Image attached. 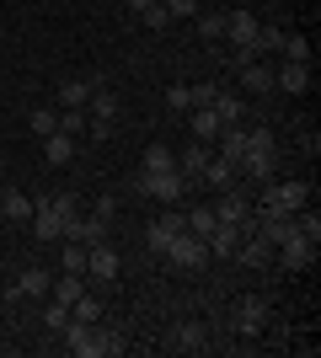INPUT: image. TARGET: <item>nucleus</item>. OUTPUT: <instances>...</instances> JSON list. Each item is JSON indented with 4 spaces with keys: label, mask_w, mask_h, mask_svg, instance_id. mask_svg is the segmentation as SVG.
Returning a JSON list of instances; mask_svg holds the SVG:
<instances>
[{
    "label": "nucleus",
    "mask_w": 321,
    "mask_h": 358,
    "mask_svg": "<svg viewBox=\"0 0 321 358\" xmlns=\"http://www.w3.org/2000/svg\"><path fill=\"white\" fill-rule=\"evenodd\" d=\"M236 262H246V268H268V262H273V246H268L257 230H246L241 246H236Z\"/></svg>",
    "instance_id": "obj_15"
},
{
    "label": "nucleus",
    "mask_w": 321,
    "mask_h": 358,
    "mask_svg": "<svg viewBox=\"0 0 321 358\" xmlns=\"http://www.w3.org/2000/svg\"><path fill=\"white\" fill-rule=\"evenodd\" d=\"M139 171H177V155H171V145H161V139H155V145L145 150Z\"/></svg>",
    "instance_id": "obj_26"
},
{
    "label": "nucleus",
    "mask_w": 321,
    "mask_h": 358,
    "mask_svg": "<svg viewBox=\"0 0 321 358\" xmlns=\"http://www.w3.org/2000/svg\"><path fill=\"white\" fill-rule=\"evenodd\" d=\"M70 155H76V139H70V134H48L43 139V161L48 166H64Z\"/></svg>",
    "instance_id": "obj_27"
},
{
    "label": "nucleus",
    "mask_w": 321,
    "mask_h": 358,
    "mask_svg": "<svg viewBox=\"0 0 321 358\" xmlns=\"http://www.w3.org/2000/svg\"><path fill=\"white\" fill-rule=\"evenodd\" d=\"M199 38H225V11H199Z\"/></svg>",
    "instance_id": "obj_37"
},
{
    "label": "nucleus",
    "mask_w": 321,
    "mask_h": 358,
    "mask_svg": "<svg viewBox=\"0 0 321 358\" xmlns=\"http://www.w3.org/2000/svg\"><path fill=\"white\" fill-rule=\"evenodd\" d=\"M273 262H278V268H290V273L311 268V262H316V241H306L300 230H294V236H284V241L273 246Z\"/></svg>",
    "instance_id": "obj_6"
},
{
    "label": "nucleus",
    "mask_w": 321,
    "mask_h": 358,
    "mask_svg": "<svg viewBox=\"0 0 321 358\" xmlns=\"http://www.w3.org/2000/svg\"><path fill=\"white\" fill-rule=\"evenodd\" d=\"M123 6H129V11H134V16H139V11H150L155 0H123Z\"/></svg>",
    "instance_id": "obj_44"
},
{
    "label": "nucleus",
    "mask_w": 321,
    "mask_h": 358,
    "mask_svg": "<svg viewBox=\"0 0 321 358\" xmlns=\"http://www.w3.org/2000/svg\"><path fill=\"white\" fill-rule=\"evenodd\" d=\"M187 230V214H161V220L150 224V252H166L171 236H183Z\"/></svg>",
    "instance_id": "obj_19"
},
{
    "label": "nucleus",
    "mask_w": 321,
    "mask_h": 358,
    "mask_svg": "<svg viewBox=\"0 0 321 358\" xmlns=\"http://www.w3.org/2000/svg\"><path fill=\"white\" fill-rule=\"evenodd\" d=\"M0 43H6V27H0Z\"/></svg>",
    "instance_id": "obj_45"
},
{
    "label": "nucleus",
    "mask_w": 321,
    "mask_h": 358,
    "mask_svg": "<svg viewBox=\"0 0 321 358\" xmlns=\"http://www.w3.org/2000/svg\"><path fill=\"white\" fill-rule=\"evenodd\" d=\"M86 273H92L97 284H113L123 273V262H118V252H113L107 241H97V246H86Z\"/></svg>",
    "instance_id": "obj_9"
},
{
    "label": "nucleus",
    "mask_w": 321,
    "mask_h": 358,
    "mask_svg": "<svg viewBox=\"0 0 321 358\" xmlns=\"http://www.w3.org/2000/svg\"><path fill=\"white\" fill-rule=\"evenodd\" d=\"M64 241H80V246L107 241V214H76V220L64 224Z\"/></svg>",
    "instance_id": "obj_11"
},
{
    "label": "nucleus",
    "mask_w": 321,
    "mask_h": 358,
    "mask_svg": "<svg viewBox=\"0 0 321 358\" xmlns=\"http://www.w3.org/2000/svg\"><path fill=\"white\" fill-rule=\"evenodd\" d=\"M171 348H177V353H204V348H209V327H204V321H177V327H171Z\"/></svg>",
    "instance_id": "obj_13"
},
{
    "label": "nucleus",
    "mask_w": 321,
    "mask_h": 358,
    "mask_svg": "<svg viewBox=\"0 0 321 358\" xmlns=\"http://www.w3.org/2000/svg\"><path fill=\"white\" fill-rule=\"evenodd\" d=\"M273 134L268 129H246V155H241V166H236V177H257V182H268L273 177Z\"/></svg>",
    "instance_id": "obj_2"
},
{
    "label": "nucleus",
    "mask_w": 321,
    "mask_h": 358,
    "mask_svg": "<svg viewBox=\"0 0 321 358\" xmlns=\"http://www.w3.org/2000/svg\"><path fill=\"white\" fill-rule=\"evenodd\" d=\"M32 209H38V203H32V198L22 193V187H6V193H0V214H6V220H11V224L32 220Z\"/></svg>",
    "instance_id": "obj_20"
},
{
    "label": "nucleus",
    "mask_w": 321,
    "mask_h": 358,
    "mask_svg": "<svg viewBox=\"0 0 321 358\" xmlns=\"http://www.w3.org/2000/svg\"><path fill=\"white\" fill-rule=\"evenodd\" d=\"M204 246H209V257H236V246H241V224H214L209 236H204Z\"/></svg>",
    "instance_id": "obj_16"
},
{
    "label": "nucleus",
    "mask_w": 321,
    "mask_h": 358,
    "mask_svg": "<svg viewBox=\"0 0 321 358\" xmlns=\"http://www.w3.org/2000/svg\"><path fill=\"white\" fill-rule=\"evenodd\" d=\"M92 86L97 80H76V75H70V80H59V102L64 107H86L92 102Z\"/></svg>",
    "instance_id": "obj_25"
},
{
    "label": "nucleus",
    "mask_w": 321,
    "mask_h": 358,
    "mask_svg": "<svg viewBox=\"0 0 321 358\" xmlns=\"http://www.w3.org/2000/svg\"><path fill=\"white\" fill-rule=\"evenodd\" d=\"M214 220H225V224H246V220H252V203H246L236 187H225V193H220V203H214Z\"/></svg>",
    "instance_id": "obj_17"
},
{
    "label": "nucleus",
    "mask_w": 321,
    "mask_h": 358,
    "mask_svg": "<svg viewBox=\"0 0 321 358\" xmlns=\"http://www.w3.org/2000/svg\"><path fill=\"white\" fill-rule=\"evenodd\" d=\"M220 129H225V123L214 118L209 107H193V139H204V145H209V139L220 134Z\"/></svg>",
    "instance_id": "obj_32"
},
{
    "label": "nucleus",
    "mask_w": 321,
    "mask_h": 358,
    "mask_svg": "<svg viewBox=\"0 0 321 358\" xmlns=\"http://www.w3.org/2000/svg\"><path fill=\"white\" fill-rule=\"evenodd\" d=\"M166 102L177 107V113H193V86H171V91H166Z\"/></svg>",
    "instance_id": "obj_42"
},
{
    "label": "nucleus",
    "mask_w": 321,
    "mask_h": 358,
    "mask_svg": "<svg viewBox=\"0 0 321 358\" xmlns=\"http://www.w3.org/2000/svg\"><path fill=\"white\" fill-rule=\"evenodd\" d=\"M64 348L76 358H102V327H86V321H70V327L59 331Z\"/></svg>",
    "instance_id": "obj_8"
},
{
    "label": "nucleus",
    "mask_w": 321,
    "mask_h": 358,
    "mask_svg": "<svg viewBox=\"0 0 321 358\" xmlns=\"http://www.w3.org/2000/svg\"><path fill=\"white\" fill-rule=\"evenodd\" d=\"M204 166H209V145L199 139V145H187V150H183V161H177V171H183V177H199Z\"/></svg>",
    "instance_id": "obj_28"
},
{
    "label": "nucleus",
    "mask_w": 321,
    "mask_h": 358,
    "mask_svg": "<svg viewBox=\"0 0 321 358\" xmlns=\"http://www.w3.org/2000/svg\"><path fill=\"white\" fill-rule=\"evenodd\" d=\"M311 203V187L306 182H278V187H268V198H262L257 214H300Z\"/></svg>",
    "instance_id": "obj_4"
},
{
    "label": "nucleus",
    "mask_w": 321,
    "mask_h": 358,
    "mask_svg": "<svg viewBox=\"0 0 321 358\" xmlns=\"http://www.w3.org/2000/svg\"><path fill=\"white\" fill-rule=\"evenodd\" d=\"M48 289H54V273L48 268H27L11 289H6V299H48Z\"/></svg>",
    "instance_id": "obj_10"
},
{
    "label": "nucleus",
    "mask_w": 321,
    "mask_h": 358,
    "mask_svg": "<svg viewBox=\"0 0 321 358\" xmlns=\"http://www.w3.org/2000/svg\"><path fill=\"white\" fill-rule=\"evenodd\" d=\"M43 327L54 331V337H59V331L70 327V305H59V299H48V305H43Z\"/></svg>",
    "instance_id": "obj_34"
},
{
    "label": "nucleus",
    "mask_w": 321,
    "mask_h": 358,
    "mask_svg": "<svg viewBox=\"0 0 321 358\" xmlns=\"http://www.w3.org/2000/svg\"><path fill=\"white\" fill-rule=\"evenodd\" d=\"M161 257H171V262H177V268H187V273H199L204 262H209V246H204L193 230H183V236H171V246H166Z\"/></svg>",
    "instance_id": "obj_7"
},
{
    "label": "nucleus",
    "mask_w": 321,
    "mask_h": 358,
    "mask_svg": "<svg viewBox=\"0 0 321 358\" xmlns=\"http://www.w3.org/2000/svg\"><path fill=\"white\" fill-rule=\"evenodd\" d=\"M214 224H220V220H214V209H187V230H193V236H209V230H214Z\"/></svg>",
    "instance_id": "obj_38"
},
{
    "label": "nucleus",
    "mask_w": 321,
    "mask_h": 358,
    "mask_svg": "<svg viewBox=\"0 0 321 358\" xmlns=\"http://www.w3.org/2000/svg\"><path fill=\"white\" fill-rule=\"evenodd\" d=\"M220 155H225V161H236L241 166V155H246V129H236V123H225V129H220Z\"/></svg>",
    "instance_id": "obj_24"
},
{
    "label": "nucleus",
    "mask_w": 321,
    "mask_h": 358,
    "mask_svg": "<svg viewBox=\"0 0 321 358\" xmlns=\"http://www.w3.org/2000/svg\"><path fill=\"white\" fill-rule=\"evenodd\" d=\"M214 91H220V86H214V80H204V86H193V107H209V102H214Z\"/></svg>",
    "instance_id": "obj_43"
},
{
    "label": "nucleus",
    "mask_w": 321,
    "mask_h": 358,
    "mask_svg": "<svg viewBox=\"0 0 321 358\" xmlns=\"http://www.w3.org/2000/svg\"><path fill=\"white\" fill-rule=\"evenodd\" d=\"M70 220H76V198L59 193V198H48V203L32 209V236L43 241V246H54V241H64V224Z\"/></svg>",
    "instance_id": "obj_1"
},
{
    "label": "nucleus",
    "mask_w": 321,
    "mask_h": 358,
    "mask_svg": "<svg viewBox=\"0 0 321 358\" xmlns=\"http://www.w3.org/2000/svg\"><path fill=\"white\" fill-rule=\"evenodd\" d=\"M236 70H241V86H246V91H257V96H268V91H273V70H268L262 59H246V64H236Z\"/></svg>",
    "instance_id": "obj_21"
},
{
    "label": "nucleus",
    "mask_w": 321,
    "mask_h": 358,
    "mask_svg": "<svg viewBox=\"0 0 321 358\" xmlns=\"http://www.w3.org/2000/svg\"><path fill=\"white\" fill-rule=\"evenodd\" d=\"M27 129L38 139H48V134H59V113L54 107H32V118H27Z\"/></svg>",
    "instance_id": "obj_30"
},
{
    "label": "nucleus",
    "mask_w": 321,
    "mask_h": 358,
    "mask_svg": "<svg viewBox=\"0 0 321 358\" xmlns=\"http://www.w3.org/2000/svg\"><path fill=\"white\" fill-rule=\"evenodd\" d=\"M118 91H113V86H107V80H97V86H92V102H86V118H92V123H118Z\"/></svg>",
    "instance_id": "obj_12"
},
{
    "label": "nucleus",
    "mask_w": 321,
    "mask_h": 358,
    "mask_svg": "<svg viewBox=\"0 0 321 358\" xmlns=\"http://www.w3.org/2000/svg\"><path fill=\"white\" fill-rule=\"evenodd\" d=\"M230 331L236 337H262L268 331V294H246L236 305V315H230Z\"/></svg>",
    "instance_id": "obj_3"
},
{
    "label": "nucleus",
    "mask_w": 321,
    "mask_h": 358,
    "mask_svg": "<svg viewBox=\"0 0 321 358\" xmlns=\"http://www.w3.org/2000/svg\"><path fill=\"white\" fill-rule=\"evenodd\" d=\"M199 177L209 182V187H220V193H225L230 182H236V161H225V155H209V166H204Z\"/></svg>",
    "instance_id": "obj_23"
},
{
    "label": "nucleus",
    "mask_w": 321,
    "mask_h": 358,
    "mask_svg": "<svg viewBox=\"0 0 321 358\" xmlns=\"http://www.w3.org/2000/svg\"><path fill=\"white\" fill-rule=\"evenodd\" d=\"M161 6L171 11V22H183V16H199V11H204L199 0H161Z\"/></svg>",
    "instance_id": "obj_41"
},
{
    "label": "nucleus",
    "mask_w": 321,
    "mask_h": 358,
    "mask_svg": "<svg viewBox=\"0 0 321 358\" xmlns=\"http://www.w3.org/2000/svg\"><path fill=\"white\" fill-rule=\"evenodd\" d=\"M139 16H145V27H150V32H161V27H171V11H166V6H161V0H155L150 11H139Z\"/></svg>",
    "instance_id": "obj_39"
},
{
    "label": "nucleus",
    "mask_w": 321,
    "mask_h": 358,
    "mask_svg": "<svg viewBox=\"0 0 321 358\" xmlns=\"http://www.w3.org/2000/svg\"><path fill=\"white\" fill-rule=\"evenodd\" d=\"M118 353H129V337L123 331H102V358H118Z\"/></svg>",
    "instance_id": "obj_40"
},
{
    "label": "nucleus",
    "mask_w": 321,
    "mask_h": 358,
    "mask_svg": "<svg viewBox=\"0 0 321 358\" xmlns=\"http://www.w3.org/2000/svg\"><path fill=\"white\" fill-rule=\"evenodd\" d=\"M209 113H214V118H220V123H241V118H246V102H241V96H236V91H214Z\"/></svg>",
    "instance_id": "obj_22"
},
{
    "label": "nucleus",
    "mask_w": 321,
    "mask_h": 358,
    "mask_svg": "<svg viewBox=\"0 0 321 358\" xmlns=\"http://www.w3.org/2000/svg\"><path fill=\"white\" fill-rule=\"evenodd\" d=\"M70 321H86V327H97V321H102V299L80 294L76 305H70Z\"/></svg>",
    "instance_id": "obj_33"
},
{
    "label": "nucleus",
    "mask_w": 321,
    "mask_h": 358,
    "mask_svg": "<svg viewBox=\"0 0 321 358\" xmlns=\"http://www.w3.org/2000/svg\"><path fill=\"white\" fill-rule=\"evenodd\" d=\"M278 48H284V59H294V64H311V43H306V38L284 32V43H278Z\"/></svg>",
    "instance_id": "obj_36"
},
{
    "label": "nucleus",
    "mask_w": 321,
    "mask_h": 358,
    "mask_svg": "<svg viewBox=\"0 0 321 358\" xmlns=\"http://www.w3.org/2000/svg\"><path fill=\"white\" fill-rule=\"evenodd\" d=\"M59 262H64V273H86V246H80V241H64Z\"/></svg>",
    "instance_id": "obj_35"
},
{
    "label": "nucleus",
    "mask_w": 321,
    "mask_h": 358,
    "mask_svg": "<svg viewBox=\"0 0 321 358\" xmlns=\"http://www.w3.org/2000/svg\"><path fill=\"white\" fill-rule=\"evenodd\" d=\"M273 91H311V64H294V59H284V70H273Z\"/></svg>",
    "instance_id": "obj_18"
},
{
    "label": "nucleus",
    "mask_w": 321,
    "mask_h": 358,
    "mask_svg": "<svg viewBox=\"0 0 321 358\" xmlns=\"http://www.w3.org/2000/svg\"><path fill=\"white\" fill-rule=\"evenodd\" d=\"M183 171H139V193L161 198V203H183Z\"/></svg>",
    "instance_id": "obj_5"
},
{
    "label": "nucleus",
    "mask_w": 321,
    "mask_h": 358,
    "mask_svg": "<svg viewBox=\"0 0 321 358\" xmlns=\"http://www.w3.org/2000/svg\"><path fill=\"white\" fill-rule=\"evenodd\" d=\"M86 129H92V118H86V107H64V113H59V134L80 139Z\"/></svg>",
    "instance_id": "obj_31"
},
{
    "label": "nucleus",
    "mask_w": 321,
    "mask_h": 358,
    "mask_svg": "<svg viewBox=\"0 0 321 358\" xmlns=\"http://www.w3.org/2000/svg\"><path fill=\"white\" fill-rule=\"evenodd\" d=\"M257 27H262V22H257V16H252V11H230V16H225V38H230V43H236V54H241V48H252V38H257Z\"/></svg>",
    "instance_id": "obj_14"
},
{
    "label": "nucleus",
    "mask_w": 321,
    "mask_h": 358,
    "mask_svg": "<svg viewBox=\"0 0 321 358\" xmlns=\"http://www.w3.org/2000/svg\"><path fill=\"white\" fill-rule=\"evenodd\" d=\"M80 294H86V284H80V273H64L59 284L48 289V299H59V305H76Z\"/></svg>",
    "instance_id": "obj_29"
}]
</instances>
